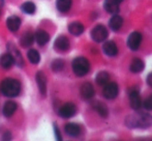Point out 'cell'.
Listing matches in <instances>:
<instances>
[{
    "label": "cell",
    "mask_w": 152,
    "mask_h": 141,
    "mask_svg": "<svg viewBox=\"0 0 152 141\" xmlns=\"http://www.w3.org/2000/svg\"><path fill=\"white\" fill-rule=\"evenodd\" d=\"M125 125L130 129H147L152 126V115L148 113H134L126 116Z\"/></svg>",
    "instance_id": "cell-1"
},
{
    "label": "cell",
    "mask_w": 152,
    "mask_h": 141,
    "mask_svg": "<svg viewBox=\"0 0 152 141\" xmlns=\"http://www.w3.org/2000/svg\"><path fill=\"white\" fill-rule=\"evenodd\" d=\"M0 91L5 97H17L21 91V83L16 79L5 78L0 84Z\"/></svg>",
    "instance_id": "cell-2"
},
{
    "label": "cell",
    "mask_w": 152,
    "mask_h": 141,
    "mask_svg": "<svg viewBox=\"0 0 152 141\" xmlns=\"http://www.w3.org/2000/svg\"><path fill=\"white\" fill-rule=\"evenodd\" d=\"M72 70L78 77H83L85 75L88 74L90 70V63H89L88 59L85 58L83 56H79L72 60Z\"/></svg>",
    "instance_id": "cell-3"
},
{
    "label": "cell",
    "mask_w": 152,
    "mask_h": 141,
    "mask_svg": "<svg viewBox=\"0 0 152 141\" xmlns=\"http://www.w3.org/2000/svg\"><path fill=\"white\" fill-rule=\"evenodd\" d=\"M109 33L107 28L102 24H98L94 27L93 29L91 30V37L94 42L96 43H102L107 40Z\"/></svg>",
    "instance_id": "cell-4"
},
{
    "label": "cell",
    "mask_w": 152,
    "mask_h": 141,
    "mask_svg": "<svg viewBox=\"0 0 152 141\" xmlns=\"http://www.w3.org/2000/svg\"><path fill=\"white\" fill-rule=\"evenodd\" d=\"M119 93V88L117 83L115 82H111V83H107L104 85V88L102 90V95L106 98L107 100H113L118 95Z\"/></svg>",
    "instance_id": "cell-5"
},
{
    "label": "cell",
    "mask_w": 152,
    "mask_h": 141,
    "mask_svg": "<svg viewBox=\"0 0 152 141\" xmlns=\"http://www.w3.org/2000/svg\"><path fill=\"white\" fill-rule=\"evenodd\" d=\"M142 35L138 31H134L129 35L127 38V47L132 51H136L140 48L142 43Z\"/></svg>",
    "instance_id": "cell-6"
},
{
    "label": "cell",
    "mask_w": 152,
    "mask_h": 141,
    "mask_svg": "<svg viewBox=\"0 0 152 141\" xmlns=\"http://www.w3.org/2000/svg\"><path fill=\"white\" fill-rule=\"evenodd\" d=\"M128 97H129V104L134 110H139L142 106V102H141L140 93L139 90L136 87L130 88L129 93H128Z\"/></svg>",
    "instance_id": "cell-7"
},
{
    "label": "cell",
    "mask_w": 152,
    "mask_h": 141,
    "mask_svg": "<svg viewBox=\"0 0 152 141\" xmlns=\"http://www.w3.org/2000/svg\"><path fill=\"white\" fill-rule=\"evenodd\" d=\"M77 113V107L72 103H66L59 109L58 114L62 118H70Z\"/></svg>",
    "instance_id": "cell-8"
},
{
    "label": "cell",
    "mask_w": 152,
    "mask_h": 141,
    "mask_svg": "<svg viewBox=\"0 0 152 141\" xmlns=\"http://www.w3.org/2000/svg\"><path fill=\"white\" fill-rule=\"evenodd\" d=\"M7 49H8V53L14 57L15 62L18 65V67H23L24 65V59H23V56L20 53V51L16 48V46L12 43H8Z\"/></svg>",
    "instance_id": "cell-9"
},
{
    "label": "cell",
    "mask_w": 152,
    "mask_h": 141,
    "mask_svg": "<svg viewBox=\"0 0 152 141\" xmlns=\"http://www.w3.org/2000/svg\"><path fill=\"white\" fill-rule=\"evenodd\" d=\"M69 40L66 36L64 35H60L55 40L54 43V48L56 49L59 52H65L69 49Z\"/></svg>",
    "instance_id": "cell-10"
},
{
    "label": "cell",
    "mask_w": 152,
    "mask_h": 141,
    "mask_svg": "<svg viewBox=\"0 0 152 141\" xmlns=\"http://www.w3.org/2000/svg\"><path fill=\"white\" fill-rule=\"evenodd\" d=\"M123 0H104V7L110 14H116L119 12L120 4Z\"/></svg>",
    "instance_id": "cell-11"
},
{
    "label": "cell",
    "mask_w": 152,
    "mask_h": 141,
    "mask_svg": "<svg viewBox=\"0 0 152 141\" xmlns=\"http://www.w3.org/2000/svg\"><path fill=\"white\" fill-rule=\"evenodd\" d=\"M36 83H37L38 89H39L42 95H46L47 93V77L45 73L37 72L36 73Z\"/></svg>",
    "instance_id": "cell-12"
},
{
    "label": "cell",
    "mask_w": 152,
    "mask_h": 141,
    "mask_svg": "<svg viewBox=\"0 0 152 141\" xmlns=\"http://www.w3.org/2000/svg\"><path fill=\"white\" fill-rule=\"evenodd\" d=\"M6 26H7L8 30L12 32H16L19 30L21 26V19L18 16H10L6 20Z\"/></svg>",
    "instance_id": "cell-13"
},
{
    "label": "cell",
    "mask_w": 152,
    "mask_h": 141,
    "mask_svg": "<svg viewBox=\"0 0 152 141\" xmlns=\"http://www.w3.org/2000/svg\"><path fill=\"white\" fill-rule=\"evenodd\" d=\"M34 40L37 43L39 46H45L46 44H48L50 40V35L47 32L46 30L39 29L34 33Z\"/></svg>",
    "instance_id": "cell-14"
},
{
    "label": "cell",
    "mask_w": 152,
    "mask_h": 141,
    "mask_svg": "<svg viewBox=\"0 0 152 141\" xmlns=\"http://www.w3.org/2000/svg\"><path fill=\"white\" fill-rule=\"evenodd\" d=\"M102 50H104L106 55L113 57V56H116L117 53H118V47H117V45L113 40H109V42H106L104 44Z\"/></svg>",
    "instance_id": "cell-15"
},
{
    "label": "cell",
    "mask_w": 152,
    "mask_h": 141,
    "mask_svg": "<svg viewBox=\"0 0 152 141\" xmlns=\"http://www.w3.org/2000/svg\"><path fill=\"white\" fill-rule=\"evenodd\" d=\"M65 133L70 137H77L81 133V127L76 123H68L64 127Z\"/></svg>",
    "instance_id": "cell-16"
},
{
    "label": "cell",
    "mask_w": 152,
    "mask_h": 141,
    "mask_svg": "<svg viewBox=\"0 0 152 141\" xmlns=\"http://www.w3.org/2000/svg\"><path fill=\"white\" fill-rule=\"evenodd\" d=\"M81 95L83 99L90 100L94 95V87L92 86L91 83L86 82L81 86Z\"/></svg>",
    "instance_id": "cell-17"
},
{
    "label": "cell",
    "mask_w": 152,
    "mask_h": 141,
    "mask_svg": "<svg viewBox=\"0 0 152 141\" xmlns=\"http://www.w3.org/2000/svg\"><path fill=\"white\" fill-rule=\"evenodd\" d=\"M85 30V27L82 23L80 22H72L68 25V31L69 33H72V35H81Z\"/></svg>",
    "instance_id": "cell-18"
},
{
    "label": "cell",
    "mask_w": 152,
    "mask_h": 141,
    "mask_svg": "<svg viewBox=\"0 0 152 141\" xmlns=\"http://www.w3.org/2000/svg\"><path fill=\"white\" fill-rule=\"evenodd\" d=\"M16 110H17V104L14 101H8L4 104L3 108H2V113H3L4 116L8 118V117L12 116V114L16 112Z\"/></svg>",
    "instance_id": "cell-19"
},
{
    "label": "cell",
    "mask_w": 152,
    "mask_h": 141,
    "mask_svg": "<svg viewBox=\"0 0 152 141\" xmlns=\"http://www.w3.org/2000/svg\"><path fill=\"white\" fill-rule=\"evenodd\" d=\"M34 42V35L30 31H27L20 38V45L23 48H28Z\"/></svg>",
    "instance_id": "cell-20"
},
{
    "label": "cell",
    "mask_w": 152,
    "mask_h": 141,
    "mask_svg": "<svg viewBox=\"0 0 152 141\" xmlns=\"http://www.w3.org/2000/svg\"><path fill=\"white\" fill-rule=\"evenodd\" d=\"M122 24H123V19L122 17L118 16V15H115L111 18L110 22H109V26L112 29L113 31H118L121 28Z\"/></svg>",
    "instance_id": "cell-21"
},
{
    "label": "cell",
    "mask_w": 152,
    "mask_h": 141,
    "mask_svg": "<svg viewBox=\"0 0 152 141\" xmlns=\"http://www.w3.org/2000/svg\"><path fill=\"white\" fill-rule=\"evenodd\" d=\"M15 60L14 57L10 54V53H5L0 57V65H1L3 69H10L14 65Z\"/></svg>",
    "instance_id": "cell-22"
},
{
    "label": "cell",
    "mask_w": 152,
    "mask_h": 141,
    "mask_svg": "<svg viewBox=\"0 0 152 141\" xmlns=\"http://www.w3.org/2000/svg\"><path fill=\"white\" fill-rule=\"evenodd\" d=\"M145 68V63L142 59H139V58H136L132 60V62L130 63V67H129V70L132 73H134V74H138V73H141L143 72Z\"/></svg>",
    "instance_id": "cell-23"
},
{
    "label": "cell",
    "mask_w": 152,
    "mask_h": 141,
    "mask_svg": "<svg viewBox=\"0 0 152 141\" xmlns=\"http://www.w3.org/2000/svg\"><path fill=\"white\" fill-rule=\"evenodd\" d=\"M92 107H93L94 110H95L102 117L106 118V117L108 116L109 110H108V107L104 105V104L100 103V102H94V103L92 104Z\"/></svg>",
    "instance_id": "cell-24"
},
{
    "label": "cell",
    "mask_w": 152,
    "mask_h": 141,
    "mask_svg": "<svg viewBox=\"0 0 152 141\" xmlns=\"http://www.w3.org/2000/svg\"><path fill=\"white\" fill-rule=\"evenodd\" d=\"M110 80V75H109L108 72H104V70H102V72L97 73L95 77V81L98 85H102V86H104Z\"/></svg>",
    "instance_id": "cell-25"
},
{
    "label": "cell",
    "mask_w": 152,
    "mask_h": 141,
    "mask_svg": "<svg viewBox=\"0 0 152 141\" xmlns=\"http://www.w3.org/2000/svg\"><path fill=\"white\" fill-rule=\"evenodd\" d=\"M72 0H57L56 1L57 10L61 12H65L69 10V8L72 7Z\"/></svg>",
    "instance_id": "cell-26"
},
{
    "label": "cell",
    "mask_w": 152,
    "mask_h": 141,
    "mask_svg": "<svg viewBox=\"0 0 152 141\" xmlns=\"http://www.w3.org/2000/svg\"><path fill=\"white\" fill-rule=\"evenodd\" d=\"M21 10H22L23 12L27 15H33L36 10V7H35V4L31 1H26L21 5Z\"/></svg>",
    "instance_id": "cell-27"
},
{
    "label": "cell",
    "mask_w": 152,
    "mask_h": 141,
    "mask_svg": "<svg viewBox=\"0 0 152 141\" xmlns=\"http://www.w3.org/2000/svg\"><path fill=\"white\" fill-rule=\"evenodd\" d=\"M27 57L32 65H37L40 61V55L35 49H30L27 53Z\"/></svg>",
    "instance_id": "cell-28"
},
{
    "label": "cell",
    "mask_w": 152,
    "mask_h": 141,
    "mask_svg": "<svg viewBox=\"0 0 152 141\" xmlns=\"http://www.w3.org/2000/svg\"><path fill=\"white\" fill-rule=\"evenodd\" d=\"M51 68H52V70H54V72H60V70L64 68L63 60H61V59H56V60H54L52 62Z\"/></svg>",
    "instance_id": "cell-29"
},
{
    "label": "cell",
    "mask_w": 152,
    "mask_h": 141,
    "mask_svg": "<svg viewBox=\"0 0 152 141\" xmlns=\"http://www.w3.org/2000/svg\"><path fill=\"white\" fill-rule=\"evenodd\" d=\"M144 107L147 110H152V95H149L144 102Z\"/></svg>",
    "instance_id": "cell-30"
},
{
    "label": "cell",
    "mask_w": 152,
    "mask_h": 141,
    "mask_svg": "<svg viewBox=\"0 0 152 141\" xmlns=\"http://www.w3.org/2000/svg\"><path fill=\"white\" fill-rule=\"evenodd\" d=\"M54 132H55V136H56V139L57 140H62L60 131H59V128L57 127L56 123H54Z\"/></svg>",
    "instance_id": "cell-31"
},
{
    "label": "cell",
    "mask_w": 152,
    "mask_h": 141,
    "mask_svg": "<svg viewBox=\"0 0 152 141\" xmlns=\"http://www.w3.org/2000/svg\"><path fill=\"white\" fill-rule=\"evenodd\" d=\"M10 132H5V133L3 134V136H2V139L3 140H10Z\"/></svg>",
    "instance_id": "cell-32"
},
{
    "label": "cell",
    "mask_w": 152,
    "mask_h": 141,
    "mask_svg": "<svg viewBox=\"0 0 152 141\" xmlns=\"http://www.w3.org/2000/svg\"><path fill=\"white\" fill-rule=\"evenodd\" d=\"M147 83H148L149 86L152 87V72L147 76Z\"/></svg>",
    "instance_id": "cell-33"
},
{
    "label": "cell",
    "mask_w": 152,
    "mask_h": 141,
    "mask_svg": "<svg viewBox=\"0 0 152 141\" xmlns=\"http://www.w3.org/2000/svg\"><path fill=\"white\" fill-rule=\"evenodd\" d=\"M4 3V0H0V6H2Z\"/></svg>",
    "instance_id": "cell-34"
}]
</instances>
